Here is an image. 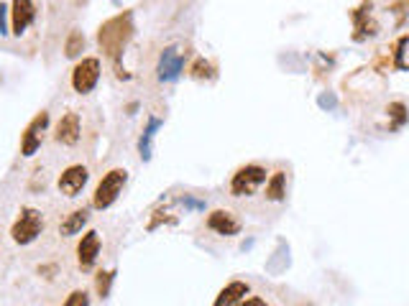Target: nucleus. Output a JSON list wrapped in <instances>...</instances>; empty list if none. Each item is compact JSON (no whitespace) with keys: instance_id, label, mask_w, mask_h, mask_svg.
<instances>
[{"instance_id":"obj_7","label":"nucleus","mask_w":409,"mask_h":306,"mask_svg":"<svg viewBox=\"0 0 409 306\" xmlns=\"http://www.w3.org/2000/svg\"><path fill=\"white\" fill-rule=\"evenodd\" d=\"M182 69H184V54L177 46H166L159 56V79L161 82H174L182 74Z\"/></svg>"},{"instance_id":"obj_4","label":"nucleus","mask_w":409,"mask_h":306,"mask_svg":"<svg viewBox=\"0 0 409 306\" xmlns=\"http://www.w3.org/2000/svg\"><path fill=\"white\" fill-rule=\"evenodd\" d=\"M268 179V171L259 164L241 166L230 179V194L233 196H253Z\"/></svg>"},{"instance_id":"obj_5","label":"nucleus","mask_w":409,"mask_h":306,"mask_svg":"<svg viewBox=\"0 0 409 306\" xmlns=\"http://www.w3.org/2000/svg\"><path fill=\"white\" fill-rule=\"evenodd\" d=\"M100 59L97 56H85L82 62H77V67L72 69V87L74 92L87 94L93 92L97 82H100Z\"/></svg>"},{"instance_id":"obj_12","label":"nucleus","mask_w":409,"mask_h":306,"mask_svg":"<svg viewBox=\"0 0 409 306\" xmlns=\"http://www.w3.org/2000/svg\"><path fill=\"white\" fill-rule=\"evenodd\" d=\"M371 0H363L358 8L351 10V18H353L355 24V33H353V41H363L369 39V36H376L378 26L371 21Z\"/></svg>"},{"instance_id":"obj_17","label":"nucleus","mask_w":409,"mask_h":306,"mask_svg":"<svg viewBox=\"0 0 409 306\" xmlns=\"http://www.w3.org/2000/svg\"><path fill=\"white\" fill-rule=\"evenodd\" d=\"M87 220H90V214H87V210H74V212L67 214V220L59 225V232H62L64 237H72L77 235V232H82V228L87 225Z\"/></svg>"},{"instance_id":"obj_9","label":"nucleus","mask_w":409,"mask_h":306,"mask_svg":"<svg viewBox=\"0 0 409 306\" xmlns=\"http://www.w3.org/2000/svg\"><path fill=\"white\" fill-rule=\"evenodd\" d=\"M97 255H100V235H97L95 230H90V232L82 235V240H79V245H77L79 268H82V271H93L95 263H97Z\"/></svg>"},{"instance_id":"obj_1","label":"nucleus","mask_w":409,"mask_h":306,"mask_svg":"<svg viewBox=\"0 0 409 306\" xmlns=\"http://www.w3.org/2000/svg\"><path fill=\"white\" fill-rule=\"evenodd\" d=\"M134 31L136 28H134V13L131 10H123L118 16L108 18L100 26V31H97V44H100L102 54L118 64L123 49L128 46V41L134 39Z\"/></svg>"},{"instance_id":"obj_24","label":"nucleus","mask_w":409,"mask_h":306,"mask_svg":"<svg viewBox=\"0 0 409 306\" xmlns=\"http://www.w3.org/2000/svg\"><path fill=\"white\" fill-rule=\"evenodd\" d=\"M8 33V26H6V6H0V36Z\"/></svg>"},{"instance_id":"obj_11","label":"nucleus","mask_w":409,"mask_h":306,"mask_svg":"<svg viewBox=\"0 0 409 306\" xmlns=\"http://www.w3.org/2000/svg\"><path fill=\"white\" fill-rule=\"evenodd\" d=\"M79 135H82V123H79L77 112H67V115H62V120L56 123L54 141L62 143V146H74V143L79 141Z\"/></svg>"},{"instance_id":"obj_19","label":"nucleus","mask_w":409,"mask_h":306,"mask_svg":"<svg viewBox=\"0 0 409 306\" xmlns=\"http://www.w3.org/2000/svg\"><path fill=\"white\" fill-rule=\"evenodd\" d=\"M113 278H115V271H100V273H97V278H95V291H97V296L100 298H105L111 294Z\"/></svg>"},{"instance_id":"obj_18","label":"nucleus","mask_w":409,"mask_h":306,"mask_svg":"<svg viewBox=\"0 0 409 306\" xmlns=\"http://www.w3.org/2000/svg\"><path fill=\"white\" fill-rule=\"evenodd\" d=\"M82 49H85V36H82L79 31H72L67 44H64V54L70 56V59H74V56L82 54Z\"/></svg>"},{"instance_id":"obj_21","label":"nucleus","mask_w":409,"mask_h":306,"mask_svg":"<svg viewBox=\"0 0 409 306\" xmlns=\"http://www.w3.org/2000/svg\"><path fill=\"white\" fill-rule=\"evenodd\" d=\"M386 112H389V115L394 118L392 128H401L404 123H407V108H404V102H392Z\"/></svg>"},{"instance_id":"obj_10","label":"nucleus","mask_w":409,"mask_h":306,"mask_svg":"<svg viewBox=\"0 0 409 306\" xmlns=\"http://www.w3.org/2000/svg\"><path fill=\"white\" fill-rule=\"evenodd\" d=\"M207 228L223 237H236L241 232V222L228 210H213V212L207 214Z\"/></svg>"},{"instance_id":"obj_8","label":"nucleus","mask_w":409,"mask_h":306,"mask_svg":"<svg viewBox=\"0 0 409 306\" xmlns=\"http://www.w3.org/2000/svg\"><path fill=\"white\" fill-rule=\"evenodd\" d=\"M90 181V171H87V166L82 164H74L70 169H64L62 176H59V192L64 196H77L85 184Z\"/></svg>"},{"instance_id":"obj_13","label":"nucleus","mask_w":409,"mask_h":306,"mask_svg":"<svg viewBox=\"0 0 409 306\" xmlns=\"http://www.w3.org/2000/svg\"><path fill=\"white\" fill-rule=\"evenodd\" d=\"M33 21H36V6H33L31 0H13V10H10V26H13V33L21 36Z\"/></svg>"},{"instance_id":"obj_16","label":"nucleus","mask_w":409,"mask_h":306,"mask_svg":"<svg viewBox=\"0 0 409 306\" xmlns=\"http://www.w3.org/2000/svg\"><path fill=\"white\" fill-rule=\"evenodd\" d=\"M161 126H164V123L151 115L149 123H146V128H143L141 138H138V153H141L143 161H149V158H151V143H154V135H157V130Z\"/></svg>"},{"instance_id":"obj_3","label":"nucleus","mask_w":409,"mask_h":306,"mask_svg":"<svg viewBox=\"0 0 409 306\" xmlns=\"http://www.w3.org/2000/svg\"><path fill=\"white\" fill-rule=\"evenodd\" d=\"M44 232V214L33 207H21L13 228H10V237L16 245H31L36 237Z\"/></svg>"},{"instance_id":"obj_14","label":"nucleus","mask_w":409,"mask_h":306,"mask_svg":"<svg viewBox=\"0 0 409 306\" xmlns=\"http://www.w3.org/2000/svg\"><path fill=\"white\" fill-rule=\"evenodd\" d=\"M251 294L248 281H230L220 289V294L215 296L213 306H238L246 296Z\"/></svg>"},{"instance_id":"obj_6","label":"nucleus","mask_w":409,"mask_h":306,"mask_svg":"<svg viewBox=\"0 0 409 306\" xmlns=\"http://www.w3.org/2000/svg\"><path fill=\"white\" fill-rule=\"evenodd\" d=\"M47 128H49V112L47 110H41L39 115L26 126L24 138H21V153H24L26 158L36 156V151L41 148V141H44Z\"/></svg>"},{"instance_id":"obj_22","label":"nucleus","mask_w":409,"mask_h":306,"mask_svg":"<svg viewBox=\"0 0 409 306\" xmlns=\"http://www.w3.org/2000/svg\"><path fill=\"white\" fill-rule=\"evenodd\" d=\"M62 306H90V294H87L85 289L72 291L70 296L64 298V304H62Z\"/></svg>"},{"instance_id":"obj_15","label":"nucleus","mask_w":409,"mask_h":306,"mask_svg":"<svg viewBox=\"0 0 409 306\" xmlns=\"http://www.w3.org/2000/svg\"><path fill=\"white\" fill-rule=\"evenodd\" d=\"M264 196L268 202H282L287 196V173L284 171H274L266 179V189H264Z\"/></svg>"},{"instance_id":"obj_25","label":"nucleus","mask_w":409,"mask_h":306,"mask_svg":"<svg viewBox=\"0 0 409 306\" xmlns=\"http://www.w3.org/2000/svg\"><path fill=\"white\" fill-rule=\"evenodd\" d=\"M184 204H187L189 210H205L202 202H197V199H189V196H184Z\"/></svg>"},{"instance_id":"obj_20","label":"nucleus","mask_w":409,"mask_h":306,"mask_svg":"<svg viewBox=\"0 0 409 306\" xmlns=\"http://www.w3.org/2000/svg\"><path fill=\"white\" fill-rule=\"evenodd\" d=\"M189 74L195 79H213L215 77V67L205 59H195V64L189 67Z\"/></svg>"},{"instance_id":"obj_2","label":"nucleus","mask_w":409,"mask_h":306,"mask_svg":"<svg viewBox=\"0 0 409 306\" xmlns=\"http://www.w3.org/2000/svg\"><path fill=\"white\" fill-rule=\"evenodd\" d=\"M128 181V171L126 169H111V171L105 173L100 179V184L95 187V194H93V207L95 210H108L113 204L118 202L120 192L126 187Z\"/></svg>"},{"instance_id":"obj_23","label":"nucleus","mask_w":409,"mask_h":306,"mask_svg":"<svg viewBox=\"0 0 409 306\" xmlns=\"http://www.w3.org/2000/svg\"><path fill=\"white\" fill-rule=\"evenodd\" d=\"M238 306H274V304H268V301H264L261 296H251V294H248V296H246Z\"/></svg>"}]
</instances>
